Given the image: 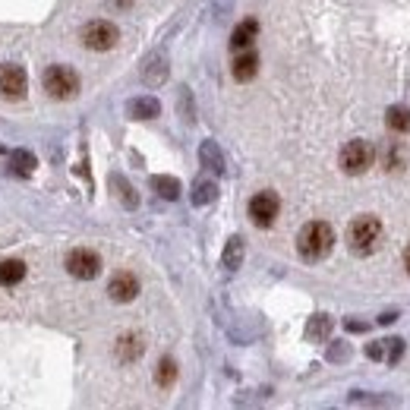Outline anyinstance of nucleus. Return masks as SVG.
<instances>
[{"mask_svg":"<svg viewBox=\"0 0 410 410\" xmlns=\"http://www.w3.org/2000/svg\"><path fill=\"white\" fill-rule=\"evenodd\" d=\"M44 92L54 98V102H70V98L79 95V89H83V79H79V73L73 70V66L66 64H54L44 70Z\"/></svg>","mask_w":410,"mask_h":410,"instance_id":"obj_2","label":"nucleus"},{"mask_svg":"<svg viewBox=\"0 0 410 410\" xmlns=\"http://www.w3.org/2000/svg\"><path fill=\"white\" fill-rule=\"evenodd\" d=\"M401 164H404V152H401V145H388V152H385V167H388V171H398Z\"/></svg>","mask_w":410,"mask_h":410,"instance_id":"obj_24","label":"nucleus"},{"mask_svg":"<svg viewBox=\"0 0 410 410\" xmlns=\"http://www.w3.org/2000/svg\"><path fill=\"white\" fill-rule=\"evenodd\" d=\"M373 158H375V149L366 139H354V143H347L344 149H341V167H344V174H354V177L363 171H369Z\"/></svg>","mask_w":410,"mask_h":410,"instance_id":"obj_5","label":"nucleus"},{"mask_svg":"<svg viewBox=\"0 0 410 410\" xmlns=\"http://www.w3.org/2000/svg\"><path fill=\"white\" fill-rule=\"evenodd\" d=\"M143 79L149 85H161L167 79V60L164 57H152L149 64H145V70H143Z\"/></svg>","mask_w":410,"mask_h":410,"instance_id":"obj_18","label":"nucleus"},{"mask_svg":"<svg viewBox=\"0 0 410 410\" xmlns=\"http://www.w3.org/2000/svg\"><path fill=\"white\" fill-rule=\"evenodd\" d=\"M143 351H145V344H143V338L139 334H123V338L117 341V360L120 363H133V360H139L143 357Z\"/></svg>","mask_w":410,"mask_h":410,"instance_id":"obj_12","label":"nucleus"},{"mask_svg":"<svg viewBox=\"0 0 410 410\" xmlns=\"http://www.w3.org/2000/svg\"><path fill=\"white\" fill-rule=\"evenodd\" d=\"M240 262H243V240L231 237L224 246V256H221V265H224L227 272H234V268H240Z\"/></svg>","mask_w":410,"mask_h":410,"instance_id":"obj_16","label":"nucleus"},{"mask_svg":"<svg viewBox=\"0 0 410 410\" xmlns=\"http://www.w3.org/2000/svg\"><path fill=\"white\" fill-rule=\"evenodd\" d=\"M334 246V231L325 221H309L297 237V253L306 262H322Z\"/></svg>","mask_w":410,"mask_h":410,"instance_id":"obj_1","label":"nucleus"},{"mask_svg":"<svg viewBox=\"0 0 410 410\" xmlns=\"http://www.w3.org/2000/svg\"><path fill=\"white\" fill-rule=\"evenodd\" d=\"M25 278L23 259H0V287H16Z\"/></svg>","mask_w":410,"mask_h":410,"instance_id":"obj_13","label":"nucleus"},{"mask_svg":"<svg viewBox=\"0 0 410 410\" xmlns=\"http://www.w3.org/2000/svg\"><path fill=\"white\" fill-rule=\"evenodd\" d=\"M25 92H29V76H25L23 66L19 64L0 66V98H6V102H19V98H25Z\"/></svg>","mask_w":410,"mask_h":410,"instance_id":"obj_6","label":"nucleus"},{"mask_svg":"<svg viewBox=\"0 0 410 410\" xmlns=\"http://www.w3.org/2000/svg\"><path fill=\"white\" fill-rule=\"evenodd\" d=\"M10 167H13L16 174H23V177H29V174L38 167V161H35V155H32V152L16 149V152L10 155Z\"/></svg>","mask_w":410,"mask_h":410,"instance_id":"obj_19","label":"nucleus"},{"mask_svg":"<svg viewBox=\"0 0 410 410\" xmlns=\"http://www.w3.org/2000/svg\"><path fill=\"white\" fill-rule=\"evenodd\" d=\"M281 212V203L275 193H256V196L250 199V218L256 227H272L275 218H278Z\"/></svg>","mask_w":410,"mask_h":410,"instance_id":"obj_8","label":"nucleus"},{"mask_svg":"<svg viewBox=\"0 0 410 410\" xmlns=\"http://www.w3.org/2000/svg\"><path fill=\"white\" fill-rule=\"evenodd\" d=\"M79 38H83V44L89 51H111L114 44H117L120 32H117V25L107 23V19H92V23L83 25Z\"/></svg>","mask_w":410,"mask_h":410,"instance_id":"obj_4","label":"nucleus"},{"mask_svg":"<svg viewBox=\"0 0 410 410\" xmlns=\"http://www.w3.org/2000/svg\"><path fill=\"white\" fill-rule=\"evenodd\" d=\"M319 322H313V328H309V334H328V328H332V322H328V315H315Z\"/></svg>","mask_w":410,"mask_h":410,"instance_id":"obj_26","label":"nucleus"},{"mask_svg":"<svg viewBox=\"0 0 410 410\" xmlns=\"http://www.w3.org/2000/svg\"><path fill=\"white\" fill-rule=\"evenodd\" d=\"M199 158H203V164L208 167V171H215V174L224 171V158H221V152H218V145H215V143H203Z\"/></svg>","mask_w":410,"mask_h":410,"instance_id":"obj_21","label":"nucleus"},{"mask_svg":"<svg viewBox=\"0 0 410 410\" xmlns=\"http://www.w3.org/2000/svg\"><path fill=\"white\" fill-rule=\"evenodd\" d=\"M133 0H114V6H130Z\"/></svg>","mask_w":410,"mask_h":410,"instance_id":"obj_27","label":"nucleus"},{"mask_svg":"<svg viewBox=\"0 0 410 410\" xmlns=\"http://www.w3.org/2000/svg\"><path fill=\"white\" fill-rule=\"evenodd\" d=\"M215 196H218V186H215L212 180H199V183L193 186V205H208Z\"/></svg>","mask_w":410,"mask_h":410,"instance_id":"obj_22","label":"nucleus"},{"mask_svg":"<svg viewBox=\"0 0 410 410\" xmlns=\"http://www.w3.org/2000/svg\"><path fill=\"white\" fill-rule=\"evenodd\" d=\"M126 114H130V117H136V120H152V117H158L161 114V104L155 102V98H133L130 104H126Z\"/></svg>","mask_w":410,"mask_h":410,"instance_id":"obj_14","label":"nucleus"},{"mask_svg":"<svg viewBox=\"0 0 410 410\" xmlns=\"http://www.w3.org/2000/svg\"><path fill=\"white\" fill-rule=\"evenodd\" d=\"M385 123H388V130H394V133H410V107H401V104L388 107Z\"/></svg>","mask_w":410,"mask_h":410,"instance_id":"obj_17","label":"nucleus"},{"mask_svg":"<svg viewBox=\"0 0 410 410\" xmlns=\"http://www.w3.org/2000/svg\"><path fill=\"white\" fill-rule=\"evenodd\" d=\"M234 79H237V83H250L253 76H256L259 73V54L256 51H237V57H234Z\"/></svg>","mask_w":410,"mask_h":410,"instance_id":"obj_10","label":"nucleus"},{"mask_svg":"<svg viewBox=\"0 0 410 410\" xmlns=\"http://www.w3.org/2000/svg\"><path fill=\"white\" fill-rule=\"evenodd\" d=\"M256 35H259V23H256V19H243V23L231 32V48L234 51H246L253 42H256Z\"/></svg>","mask_w":410,"mask_h":410,"instance_id":"obj_11","label":"nucleus"},{"mask_svg":"<svg viewBox=\"0 0 410 410\" xmlns=\"http://www.w3.org/2000/svg\"><path fill=\"white\" fill-rule=\"evenodd\" d=\"M155 382H158L161 388H171L174 382H177V363H174L171 357L158 360V369H155Z\"/></svg>","mask_w":410,"mask_h":410,"instance_id":"obj_20","label":"nucleus"},{"mask_svg":"<svg viewBox=\"0 0 410 410\" xmlns=\"http://www.w3.org/2000/svg\"><path fill=\"white\" fill-rule=\"evenodd\" d=\"M379 237H382V224L373 215L354 218L351 227H347V246H351V253H357V256H369V253L379 246Z\"/></svg>","mask_w":410,"mask_h":410,"instance_id":"obj_3","label":"nucleus"},{"mask_svg":"<svg viewBox=\"0 0 410 410\" xmlns=\"http://www.w3.org/2000/svg\"><path fill=\"white\" fill-rule=\"evenodd\" d=\"M404 265H407V275H410V250H407V256H404Z\"/></svg>","mask_w":410,"mask_h":410,"instance_id":"obj_28","label":"nucleus"},{"mask_svg":"<svg viewBox=\"0 0 410 410\" xmlns=\"http://www.w3.org/2000/svg\"><path fill=\"white\" fill-rule=\"evenodd\" d=\"M111 183H114V186H117V190H120V199H123V203H126V205H130V208H133V205H136V196H133L130 183H126V180H123V177H111Z\"/></svg>","mask_w":410,"mask_h":410,"instance_id":"obj_25","label":"nucleus"},{"mask_svg":"<svg viewBox=\"0 0 410 410\" xmlns=\"http://www.w3.org/2000/svg\"><path fill=\"white\" fill-rule=\"evenodd\" d=\"M107 294H111L114 303H130L139 297V278L133 272H117L107 284Z\"/></svg>","mask_w":410,"mask_h":410,"instance_id":"obj_9","label":"nucleus"},{"mask_svg":"<svg viewBox=\"0 0 410 410\" xmlns=\"http://www.w3.org/2000/svg\"><path fill=\"white\" fill-rule=\"evenodd\" d=\"M66 272L79 281H92V278H98V272H102V256H98L95 250L79 246V250H73L70 256H66Z\"/></svg>","mask_w":410,"mask_h":410,"instance_id":"obj_7","label":"nucleus"},{"mask_svg":"<svg viewBox=\"0 0 410 410\" xmlns=\"http://www.w3.org/2000/svg\"><path fill=\"white\" fill-rule=\"evenodd\" d=\"M366 354H369L373 360H388V363H394V360L401 357V354H404V344H401V341H379V344H369Z\"/></svg>","mask_w":410,"mask_h":410,"instance_id":"obj_15","label":"nucleus"},{"mask_svg":"<svg viewBox=\"0 0 410 410\" xmlns=\"http://www.w3.org/2000/svg\"><path fill=\"white\" fill-rule=\"evenodd\" d=\"M152 190L164 199H177L180 196V183L174 177H152Z\"/></svg>","mask_w":410,"mask_h":410,"instance_id":"obj_23","label":"nucleus"}]
</instances>
